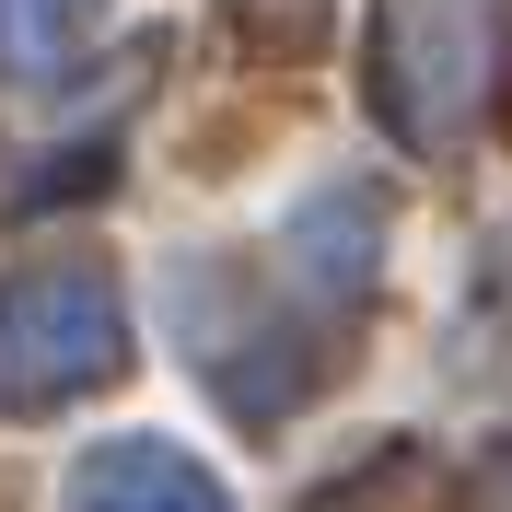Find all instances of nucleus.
I'll list each match as a JSON object with an SVG mask.
<instances>
[{
  "label": "nucleus",
  "instance_id": "obj_3",
  "mask_svg": "<svg viewBox=\"0 0 512 512\" xmlns=\"http://www.w3.org/2000/svg\"><path fill=\"white\" fill-rule=\"evenodd\" d=\"M59 512H233V489L198 466L187 443H163V431H117L70 466Z\"/></svg>",
  "mask_w": 512,
  "mask_h": 512
},
{
  "label": "nucleus",
  "instance_id": "obj_2",
  "mask_svg": "<svg viewBox=\"0 0 512 512\" xmlns=\"http://www.w3.org/2000/svg\"><path fill=\"white\" fill-rule=\"evenodd\" d=\"M478 82H489L478 12L454 24V0H384V24H373V105H384L396 140H454L466 105H478Z\"/></svg>",
  "mask_w": 512,
  "mask_h": 512
},
{
  "label": "nucleus",
  "instance_id": "obj_4",
  "mask_svg": "<svg viewBox=\"0 0 512 512\" xmlns=\"http://www.w3.org/2000/svg\"><path fill=\"white\" fill-rule=\"evenodd\" d=\"M373 245H384V210L361 187H326L315 210L291 222V256H303L315 291H361V280H373Z\"/></svg>",
  "mask_w": 512,
  "mask_h": 512
},
{
  "label": "nucleus",
  "instance_id": "obj_5",
  "mask_svg": "<svg viewBox=\"0 0 512 512\" xmlns=\"http://www.w3.org/2000/svg\"><path fill=\"white\" fill-rule=\"evenodd\" d=\"M70 70V0H0V82H59Z\"/></svg>",
  "mask_w": 512,
  "mask_h": 512
},
{
  "label": "nucleus",
  "instance_id": "obj_1",
  "mask_svg": "<svg viewBox=\"0 0 512 512\" xmlns=\"http://www.w3.org/2000/svg\"><path fill=\"white\" fill-rule=\"evenodd\" d=\"M128 373V303L105 256H35L0 280V419H47Z\"/></svg>",
  "mask_w": 512,
  "mask_h": 512
}]
</instances>
